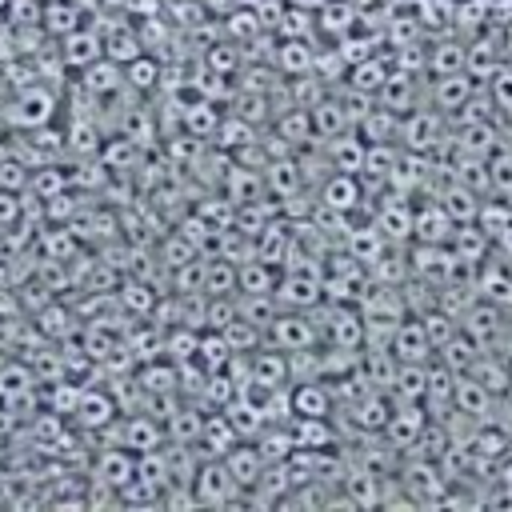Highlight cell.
Returning a JSON list of instances; mask_svg holds the SVG:
<instances>
[{
    "mask_svg": "<svg viewBox=\"0 0 512 512\" xmlns=\"http://www.w3.org/2000/svg\"><path fill=\"white\" fill-rule=\"evenodd\" d=\"M324 340L320 332V320L312 308H280L276 320L264 328V344L280 348V352H304V348H316Z\"/></svg>",
    "mask_w": 512,
    "mask_h": 512,
    "instance_id": "cell-1",
    "label": "cell"
},
{
    "mask_svg": "<svg viewBox=\"0 0 512 512\" xmlns=\"http://www.w3.org/2000/svg\"><path fill=\"white\" fill-rule=\"evenodd\" d=\"M444 140H448V116L440 108L420 104V108H412V112L400 116V148H412V152L432 156Z\"/></svg>",
    "mask_w": 512,
    "mask_h": 512,
    "instance_id": "cell-2",
    "label": "cell"
},
{
    "mask_svg": "<svg viewBox=\"0 0 512 512\" xmlns=\"http://www.w3.org/2000/svg\"><path fill=\"white\" fill-rule=\"evenodd\" d=\"M192 492H196L200 504L220 508V504H240L244 484L232 476V468H228L224 456H208V460H200V468L192 476Z\"/></svg>",
    "mask_w": 512,
    "mask_h": 512,
    "instance_id": "cell-3",
    "label": "cell"
},
{
    "mask_svg": "<svg viewBox=\"0 0 512 512\" xmlns=\"http://www.w3.org/2000/svg\"><path fill=\"white\" fill-rule=\"evenodd\" d=\"M460 328L476 340V344H484V348H504L508 340H512V312L504 308V304H492V300H476L464 316H460Z\"/></svg>",
    "mask_w": 512,
    "mask_h": 512,
    "instance_id": "cell-4",
    "label": "cell"
},
{
    "mask_svg": "<svg viewBox=\"0 0 512 512\" xmlns=\"http://www.w3.org/2000/svg\"><path fill=\"white\" fill-rule=\"evenodd\" d=\"M480 80L476 76H468V72H452V76H432V84H428V104L432 108H440L448 120L452 116H464L468 108H472V100L480 96Z\"/></svg>",
    "mask_w": 512,
    "mask_h": 512,
    "instance_id": "cell-5",
    "label": "cell"
},
{
    "mask_svg": "<svg viewBox=\"0 0 512 512\" xmlns=\"http://www.w3.org/2000/svg\"><path fill=\"white\" fill-rule=\"evenodd\" d=\"M280 308H320L324 304V272L316 268H284L272 292Z\"/></svg>",
    "mask_w": 512,
    "mask_h": 512,
    "instance_id": "cell-6",
    "label": "cell"
},
{
    "mask_svg": "<svg viewBox=\"0 0 512 512\" xmlns=\"http://www.w3.org/2000/svg\"><path fill=\"white\" fill-rule=\"evenodd\" d=\"M428 424H432V412L424 408V400H396V408H392V416H388L380 436L388 444H396L400 452H412Z\"/></svg>",
    "mask_w": 512,
    "mask_h": 512,
    "instance_id": "cell-7",
    "label": "cell"
},
{
    "mask_svg": "<svg viewBox=\"0 0 512 512\" xmlns=\"http://www.w3.org/2000/svg\"><path fill=\"white\" fill-rule=\"evenodd\" d=\"M364 196H368V184H364V176L360 172H328L320 184H316V200H320V208H332V212H344V216H352L360 204H364Z\"/></svg>",
    "mask_w": 512,
    "mask_h": 512,
    "instance_id": "cell-8",
    "label": "cell"
},
{
    "mask_svg": "<svg viewBox=\"0 0 512 512\" xmlns=\"http://www.w3.org/2000/svg\"><path fill=\"white\" fill-rule=\"evenodd\" d=\"M388 352L400 360V364H432L436 360V344L424 328L420 316H404L396 328H392V340H388Z\"/></svg>",
    "mask_w": 512,
    "mask_h": 512,
    "instance_id": "cell-9",
    "label": "cell"
},
{
    "mask_svg": "<svg viewBox=\"0 0 512 512\" xmlns=\"http://www.w3.org/2000/svg\"><path fill=\"white\" fill-rule=\"evenodd\" d=\"M412 204H416L412 240H424V244H448V240H452V228H456V220L448 216V208L440 204V196L424 192V196H412Z\"/></svg>",
    "mask_w": 512,
    "mask_h": 512,
    "instance_id": "cell-10",
    "label": "cell"
},
{
    "mask_svg": "<svg viewBox=\"0 0 512 512\" xmlns=\"http://www.w3.org/2000/svg\"><path fill=\"white\" fill-rule=\"evenodd\" d=\"M248 384L268 388V392L272 388H288L292 384V360H288V352H280L272 344L248 352Z\"/></svg>",
    "mask_w": 512,
    "mask_h": 512,
    "instance_id": "cell-11",
    "label": "cell"
},
{
    "mask_svg": "<svg viewBox=\"0 0 512 512\" xmlns=\"http://www.w3.org/2000/svg\"><path fill=\"white\" fill-rule=\"evenodd\" d=\"M464 64H468V36L440 32L428 44V76H452V72H464Z\"/></svg>",
    "mask_w": 512,
    "mask_h": 512,
    "instance_id": "cell-12",
    "label": "cell"
},
{
    "mask_svg": "<svg viewBox=\"0 0 512 512\" xmlns=\"http://www.w3.org/2000/svg\"><path fill=\"white\" fill-rule=\"evenodd\" d=\"M332 412H336V392L324 376L292 384V416H332Z\"/></svg>",
    "mask_w": 512,
    "mask_h": 512,
    "instance_id": "cell-13",
    "label": "cell"
},
{
    "mask_svg": "<svg viewBox=\"0 0 512 512\" xmlns=\"http://www.w3.org/2000/svg\"><path fill=\"white\" fill-rule=\"evenodd\" d=\"M448 248H452L464 264L480 268V264L492 256V236H488V228H484L480 220H464V224H456V228H452Z\"/></svg>",
    "mask_w": 512,
    "mask_h": 512,
    "instance_id": "cell-14",
    "label": "cell"
},
{
    "mask_svg": "<svg viewBox=\"0 0 512 512\" xmlns=\"http://www.w3.org/2000/svg\"><path fill=\"white\" fill-rule=\"evenodd\" d=\"M136 456L140 452H132L128 444H112V448H104L96 456V472L92 476H100L104 484H112L120 492V488H128L136 480Z\"/></svg>",
    "mask_w": 512,
    "mask_h": 512,
    "instance_id": "cell-15",
    "label": "cell"
},
{
    "mask_svg": "<svg viewBox=\"0 0 512 512\" xmlns=\"http://www.w3.org/2000/svg\"><path fill=\"white\" fill-rule=\"evenodd\" d=\"M472 284H476V292H480L484 300H492V304H504V308H512V264H504V260L488 256V260H484V264L476 268Z\"/></svg>",
    "mask_w": 512,
    "mask_h": 512,
    "instance_id": "cell-16",
    "label": "cell"
},
{
    "mask_svg": "<svg viewBox=\"0 0 512 512\" xmlns=\"http://www.w3.org/2000/svg\"><path fill=\"white\" fill-rule=\"evenodd\" d=\"M424 88L416 84V76L412 72H404V68H392V76L384 80V88L376 92V100L384 104V108H392V112H412V108H420L424 104V96H420Z\"/></svg>",
    "mask_w": 512,
    "mask_h": 512,
    "instance_id": "cell-17",
    "label": "cell"
},
{
    "mask_svg": "<svg viewBox=\"0 0 512 512\" xmlns=\"http://www.w3.org/2000/svg\"><path fill=\"white\" fill-rule=\"evenodd\" d=\"M496 400H500V396H496L492 388H484L472 372H460V376H456V408H460V412H468L472 420H480V424H484V420H492Z\"/></svg>",
    "mask_w": 512,
    "mask_h": 512,
    "instance_id": "cell-18",
    "label": "cell"
},
{
    "mask_svg": "<svg viewBox=\"0 0 512 512\" xmlns=\"http://www.w3.org/2000/svg\"><path fill=\"white\" fill-rule=\"evenodd\" d=\"M272 64H276L284 76L316 72V48H312V40H304V36H280V44H276V52H272Z\"/></svg>",
    "mask_w": 512,
    "mask_h": 512,
    "instance_id": "cell-19",
    "label": "cell"
},
{
    "mask_svg": "<svg viewBox=\"0 0 512 512\" xmlns=\"http://www.w3.org/2000/svg\"><path fill=\"white\" fill-rule=\"evenodd\" d=\"M324 152H328V164H332V168H340V172H360L364 160H368V140H364L356 128H348V132L324 140Z\"/></svg>",
    "mask_w": 512,
    "mask_h": 512,
    "instance_id": "cell-20",
    "label": "cell"
},
{
    "mask_svg": "<svg viewBox=\"0 0 512 512\" xmlns=\"http://www.w3.org/2000/svg\"><path fill=\"white\" fill-rule=\"evenodd\" d=\"M72 416H76L84 428H108V424L120 416V404H116V396H112L108 388H84Z\"/></svg>",
    "mask_w": 512,
    "mask_h": 512,
    "instance_id": "cell-21",
    "label": "cell"
},
{
    "mask_svg": "<svg viewBox=\"0 0 512 512\" xmlns=\"http://www.w3.org/2000/svg\"><path fill=\"white\" fill-rule=\"evenodd\" d=\"M392 56H384V52H368V56H360L356 64H348V76H344V84H352V88H360V92H380L384 88V80L392 76V68L396 64H388Z\"/></svg>",
    "mask_w": 512,
    "mask_h": 512,
    "instance_id": "cell-22",
    "label": "cell"
},
{
    "mask_svg": "<svg viewBox=\"0 0 512 512\" xmlns=\"http://www.w3.org/2000/svg\"><path fill=\"white\" fill-rule=\"evenodd\" d=\"M100 52H104V32H92V28H76V32H68V36L60 40L64 64H72V68H80V72H84L88 64H96Z\"/></svg>",
    "mask_w": 512,
    "mask_h": 512,
    "instance_id": "cell-23",
    "label": "cell"
},
{
    "mask_svg": "<svg viewBox=\"0 0 512 512\" xmlns=\"http://www.w3.org/2000/svg\"><path fill=\"white\" fill-rule=\"evenodd\" d=\"M240 440H244V436L236 432V424L228 420V412L216 408L212 416H204V432H200V444H196V448H204L208 456H228Z\"/></svg>",
    "mask_w": 512,
    "mask_h": 512,
    "instance_id": "cell-24",
    "label": "cell"
},
{
    "mask_svg": "<svg viewBox=\"0 0 512 512\" xmlns=\"http://www.w3.org/2000/svg\"><path fill=\"white\" fill-rule=\"evenodd\" d=\"M356 24H360V8H356L352 0H328V4L316 12V32H324L332 44L344 40Z\"/></svg>",
    "mask_w": 512,
    "mask_h": 512,
    "instance_id": "cell-25",
    "label": "cell"
},
{
    "mask_svg": "<svg viewBox=\"0 0 512 512\" xmlns=\"http://www.w3.org/2000/svg\"><path fill=\"white\" fill-rule=\"evenodd\" d=\"M164 432L156 416H124L120 420V444H128L132 452H152L164 444Z\"/></svg>",
    "mask_w": 512,
    "mask_h": 512,
    "instance_id": "cell-26",
    "label": "cell"
},
{
    "mask_svg": "<svg viewBox=\"0 0 512 512\" xmlns=\"http://www.w3.org/2000/svg\"><path fill=\"white\" fill-rule=\"evenodd\" d=\"M384 248H388V240H384V232L376 228V220H368V224H348V228H344V252H352L360 264H372Z\"/></svg>",
    "mask_w": 512,
    "mask_h": 512,
    "instance_id": "cell-27",
    "label": "cell"
},
{
    "mask_svg": "<svg viewBox=\"0 0 512 512\" xmlns=\"http://www.w3.org/2000/svg\"><path fill=\"white\" fill-rule=\"evenodd\" d=\"M312 124H316V140H320V144L352 128V124H348V112H344V100H340V96H328V92L312 104Z\"/></svg>",
    "mask_w": 512,
    "mask_h": 512,
    "instance_id": "cell-28",
    "label": "cell"
},
{
    "mask_svg": "<svg viewBox=\"0 0 512 512\" xmlns=\"http://www.w3.org/2000/svg\"><path fill=\"white\" fill-rule=\"evenodd\" d=\"M40 24H44V32H52V36H68V32H76V28H84L88 24V12L84 8H76L72 0H48L44 4V16H40Z\"/></svg>",
    "mask_w": 512,
    "mask_h": 512,
    "instance_id": "cell-29",
    "label": "cell"
},
{
    "mask_svg": "<svg viewBox=\"0 0 512 512\" xmlns=\"http://www.w3.org/2000/svg\"><path fill=\"white\" fill-rule=\"evenodd\" d=\"M224 460H228L232 476H236V480H240L244 488H252V484H256V480L264 476V468H268V460L260 456V448H256L252 440H240V444H236V448H232V452H228Z\"/></svg>",
    "mask_w": 512,
    "mask_h": 512,
    "instance_id": "cell-30",
    "label": "cell"
},
{
    "mask_svg": "<svg viewBox=\"0 0 512 512\" xmlns=\"http://www.w3.org/2000/svg\"><path fill=\"white\" fill-rule=\"evenodd\" d=\"M480 352H484V344H476V340H472V336L460 328V332H456L448 344H440L436 360H440V364H448L452 372H472V364L480 360Z\"/></svg>",
    "mask_w": 512,
    "mask_h": 512,
    "instance_id": "cell-31",
    "label": "cell"
},
{
    "mask_svg": "<svg viewBox=\"0 0 512 512\" xmlns=\"http://www.w3.org/2000/svg\"><path fill=\"white\" fill-rule=\"evenodd\" d=\"M32 384H36V372H32L24 360H4V364H0V400H4V404L24 400V396L32 392Z\"/></svg>",
    "mask_w": 512,
    "mask_h": 512,
    "instance_id": "cell-32",
    "label": "cell"
},
{
    "mask_svg": "<svg viewBox=\"0 0 512 512\" xmlns=\"http://www.w3.org/2000/svg\"><path fill=\"white\" fill-rule=\"evenodd\" d=\"M388 396L392 400H424L428 396V364H400Z\"/></svg>",
    "mask_w": 512,
    "mask_h": 512,
    "instance_id": "cell-33",
    "label": "cell"
},
{
    "mask_svg": "<svg viewBox=\"0 0 512 512\" xmlns=\"http://www.w3.org/2000/svg\"><path fill=\"white\" fill-rule=\"evenodd\" d=\"M140 52H144V44H140V36L132 32V24H116L112 32H104V56H108V60L128 64V60H136Z\"/></svg>",
    "mask_w": 512,
    "mask_h": 512,
    "instance_id": "cell-34",
    "label": "cell"
},
{
    "mask_svg": "<svg viewBox=\"0 0 512 512\" xmlns=\"http://www.w3.org/2000/svg\"><path fill=\"white\" fill-rule=\"evenodd\" d=\"M80 76H84V88H88V92L108 96L112 88H120V84H124V64H116V60H108V56H104V60L88 64Z\"/></svg>",
    "mask_w": 512,
    "mask_h": 512,
    "instance_id": "cell-35",
    "label": "cell"
},
{
    "mask_svg": "<svg viewBox=\"0 0 512 512\" xmlns=\"http://www.w3.org/2000/svg\"><path fill=\"white\" fill-rule=\"evenodd\" d=\"M484 92H488V100H492L496 116L512 120V64H508V60H504L488 80H484Z\"/></svg>",
    "mask_w": 512,
    "mask_h": 512,
    "instance_id": "cell-36",
    "label": "cell"
},
{
    "mask_svg": "<svg viewBox=\"0 0 512 512\" xmlns=\"http://www.w3.org/2000/svg\"><path fill=\"white\" fill-rule=\"evenodd\" d=\"M224 28H228V40H236V44H244V40H256L260 32H268L264 28V20L256 16V8H232L228 16H224Z\"/></svg>",
    "mask_w": 512,
    "mask_h": 512,
    "instance_id": "cell-37",
    "label": "cell"
},
{
    "mask_svg": "<svg viewBox=\"0 0 512 512\" xmlns=\"http://www.w3.org/2000/svg\"><path fill=\"white\" fill-rule=\"evenodd\" d=\"M124 84H132L136 92H148L152 84H160V60H152V56H136V60H128L124 64Z\"/></svg>",
    "mask_w": 512,
    "mask_h": 512,
    "instance_id": "cell-38",
    "label": "cell"
},
{
    "mask_svg": "<svg viewBox=\"0 0 512 512\" xmlns=\"http://www.w3.org/2000/svg\"><path fill=\"white\" fill-rule=\"evenodd\" d=\"M124 292H120V304L128 308V312H136V316H152V308H156V292L144 284V280H128V284H120Z\"/></svg>",
    "mask_w": 512,
    "mask_h": 512,
    "instance_id": "cell-39",
    "label": "cell"
},
{
    "mask_svg": "<svg viewBox=\"0 0 512 512\" xmlns=\"http://www.w3.org/2000/svg\"><path fill=\"white\" fill-rule=\"evenodd\" d=\"M28 188H32L36 196L52 200V196H60V192L68 188V176H64V168L48 164V168H40V172H32V176H28Z\"/></svg>",
    "mask_w": 512,
    "mask_h": 512,
    "instance_id": "cell-40",
    "label": "cell"
},
{
    "mask_svg": "<svg viewBox=\"0 0 512 512\" xmlns=\"http://www.w3.org/2000/svg\"><path fill=\"white\" fill-rule=\"evenodd\" d=\"M240 68V44L236 40H228V44H212L208 48V72H216V76H232Z\"/></svg>",
    "mask_w": 512,
    "mask_h": 512,
    "instance_id": "cell-41",
    "label": "cell"
},
{
    "mask_svg": "<svg viewBox=\"0 0 512 512\" xmlns=\"http://www.w3.org/2000/svg\"><path fill=\"white\" fill-rule=\"evenodd\" d=\"M184 124H188V132H216L220 128V116H216L212 104H192L184 112Z\"/></svg>",
    "mask_w": 512,
    "mask_h": 512,
    "instance_id": "cell-42",
    "label": "cell"
},
{
    "mask_svg": "<svg viewBox=\"0 0 512 512\" xmlns=\"http://www.w3.org/2000/svg\"><path fill=\"white\" fill-rule=\"evenodd\" d=\"M64 144H68L72 152H96V148H100V136H96L92 124H72V128L64 132Z\"/></svg>",
    "mask_w": 512,
    "mask_h": 512,
    "instance_id": "cell-43",
    "label": "cell"
},
{
    "mask_svg": "<svg viewBox=\"0 0 512 512\" xmlns=\"http://www.w3.org/2000/svg\"><path fill=\"white\" fill-rule=\"evenodd\" d=\"M208 4H212L216 12H224V16H228L232 8H240V0H208Z\"/></svg>",
    "mask_w": 512,
    "mask_h": 512,
    "instance_id": "cell-44",
    "label": "cell"
},
{
    "mask_svg": "<svg viewBox=\"0 0 512 512\" xmlns=\"http://www.w3.org/2000/svg\"><path fill=\"white\" fill-rule=\"evenodd\" d=\"M288 4H296V8H308V12H320L328 0H288Z\"/></svg>",
    "mask_w": 512,
    "mask_h": 512,
    "instance_id": "cell-45",
    "label": "cell"
},
{
    "mask_svg": "<svg viewBox=\"0 0 512 512\" xmlns=\"http://www.w3.org/2000/svg\"><path fill=\"white\" fill-rule=\"evenodd\" d=\"M72 4H76V8H84V12H96L104 0H72Z\"/></svg>",
    "mask_w": 512,
    "mask_h": 512,
    "instance_id": "cell-46",
    "label": "cell"
},
{
    "mask_svg": "<svg viewBox=\"0 0 512 512\" xmlns=\"http://www.w3.org/2000/svg\"><path fill=\"white\" fill-rule=\"evenodd\" d=\"M352 4H356V8H360V12H368V8H372V4H376V0H352Z\"/></svg>",
    "mask_w": 512,
    "mask_h": 512,
    "instance_id": "cell-47",
    "label": "cell"
},
{
    "mask_svg": "<svg viewBox=\"0 0 512 512\" xmlns=\"http://www.w3.org/2000/svg\"><path fill=\"white\" fill-rule=\"evenodd\" d=\"M500 352H504V360H508V368H512V340H508V344H504Z\"/></svg>",
    "mask_w": 512,
    "mask_h": 512,
    "instance_id": "cell-48",
    "label": "cell"
},
{
    "mask_svg": "<svg viewBox=\"0 0 512 512\" xmlns=\"http://www.w3.org/2000/svg\"><path fill=\"white\" fill-rule=\"evenodd\" d=\"M104 4H108V8H124L128 0H104Z\"/></svg>",
    "mask_w": 512,
    "mask_h": 512,
    "instance_id": "cell-49",
    "label": "cell"
}]
</instances>
